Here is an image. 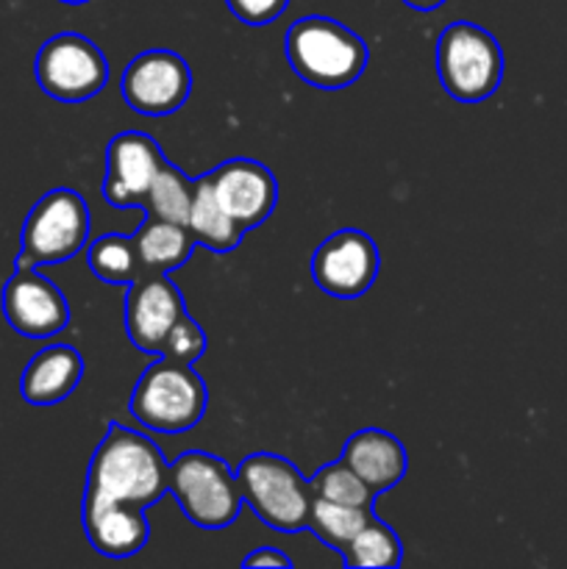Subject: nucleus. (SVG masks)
<instances>
[{"instance_id": "6ab92c4d", "label": "nucleus", "mask_w": 567, "mask_h": 569, "mask_svg": "<svg viewBox=\"0 0 567 569\" xmlns=\"http://www.w3.org/2000/svg\"><path fill=\"white\" fill-rule=\"evenodd\" d=\"M187 228L189 233H192L195 244H203V248L215 250V253H228V250L237 248L245 237V228L239 226V222L222 209L220 200H217L209 176L195 181V200L192 211H189Z\"/></svg>"}, {"instance_id": "412c9836", "label": "nucleus", "mask_w": 567, "mask_h": 569, "mask_svg": "<svg viewBox=\"0 0 567 569\" xmlns=\"http://www.w3.org/2000/svg\"><path fill=\"white\" fill-rule=\"evenodd\" d=\"M372 517H376L372 509H365V506H345L315 498L309 509V531L315 533L322 545H328L331 550L342 553V550L348 548L350 539H354Z\"/></svg>"}, {"instance_id": "aec40b11", "label": "nucleus", "mask_w": 567, "mask_h": 569, "mask_svg": "<svg viewBox=\"0 0 567 569\" xmlns=\"http://www.w3.org/2000/svg\"><path fill=\"white\" fill-rule=\"evenodd\" d=\"M87 261L94 278L111 287H128L145 272L133 237L126 233H106L94 239L87 250Z\"/></svg>"}, {"instance_id": "20e7f679", "label": "nucleus", "mask_w": 567, "mask_h": 569, "mask_svg": "<svg viewBox=\"0 0 567 569\" xmlns=\"http://www.w3.org/2000/svg\"><path fill=\"white\" fill-rule=\"evenodd\" d=\"M437 72L445 92L459 103H484L504 78V50L487 28L450 22L437 39Z\"/></svg>"}, {"instance_id": "6e6552de", "label": "nucleus", "mask_w": 567, "mask_h": 569, "mask_svg": "<svg viewBox=\"0 0 567 569\" xmlns=\"http://www.w3.org/2000/svg\"><path fill=\"white\" fill-rule=\"evenodd\" d=\"M39 89L59 103H83L109 81V61L89 37L64 31L50 37L33 61Z\"/></svg>"}, {"instance_id": "f3484780", "label": "nucleus", "mask_w": 567, "mask_h": 569, "mask_svg": "<svg viewBox=\"0 0 567 569\" xmlns=\"http://www.w3.org/2000/svg\"><path fill=\"white\" fill-rule=\"evenodd\" d=\"M81 378V353L72 345H50L26 365L20 378V395L31 406H56L76 392Z\"/></svg>"}, {"instance_id": "f257e3e1", "label": "nucleus", "mask_w": 567, "mask_h": 569, "mask_svg": "<svg viewBox=\"0 0 567 569\" xmlns=\"http://www.w3.org/2000/svg\"><path fill=\"white\" fill-rule=\"evenodd\" d=\"M87 487L150 509L170 492V465L148 437L120 422H109L89 461Z\"/></svg>"}, {"instance_id": "7ed1b4c3", "label": "nucleus", "mask_w": 567, "mask_h": 569, "mask_svg": "<svg viewBox=\"0 0 567 569\" xmlns=\"http://www.w3.org/2000/svg\"><path fill=\"white\" fill-rule=\"evenodd\" d=\"M242 503L272 531L298 533L309 528L311 495L309 481L298 467L276 453H250L237 470Z\"/></svg>"}, {"instance_id": "cd10ccee", "label": "nucleus", "mask_w": 567, "mask_h": 569, "mask_svg": "<svg viewBox=\"0 0 567 569\" xmlns=\"http://www.w3.org/2000/svg\"><path fill=\"white\" fill-rule=\"evenodd\" d=\"M404 3L409 6V9H417V11H434V9H439L445 0H404Z\"/></svg>"}, {"instance_id": "c85d7f7f", "label": "nucleus", "mask_w": 567, "mask_h": 569, "mask_svg": "<svg viewBox=\"0 0 567 569\" xmlns=\"http://www.w3.org/2000/svg\"><path fill=\"white\" fill-rule=\"evenodd\" d=\"M61 3H67V6H81V3H89V0H61Z\"/></svg>"}, {"instance_id": "f8f14e48", "label": "nucleus", "mask_w": 567, "mask_h": 569, "mask_svg": "<svg viewBox=\"0 0 567 569\" xmlns=\"http://www.w3.org/2000/svg\"><path fill=\"white\" fill-rule=\"evenodd\" d=\"M183 315L187 306L181 292L165 272H142L137 281L128 283L122 320H126L128 339L142 353L159 356L167 333Z\"/></svg>"}, {"instance_id": "393cba45", "label": "nucleus", "mask_w": 567, "mask_h": 569, "mask_svg": "<svg viewBox=\"0 0 567 569\" xmlns=\"http://www.w3.org/2000/svg\"><path fill=\"white\" fill-rule=\"evenodd\" d=\"M206 333L198 322L189 315H183L181 320L172 326V331L167 333L165 345H161L159 356L161 359L178 361V365H195L200 356L206 353Z\"/></svg>"}, {"instance_id": "1a4fd4ad", "label": "nucleus", "mask_w": 567, "mask_h": 569, "mask_svg": "<svg viewBox=\"0 0 567 569\" xmlns=\"http://www.w3.org/2000/svg\"><path fill=\"white\" fill-rule=\"evenodd\" d=\"M192 92V72L176 50L133 56L120 78V94L137 114L165 117L181 109Z\"/></svg>"}, {"instance_id": "ddd939ff", "label": "nucleus", "mask_w": 567, "mask_h": 569, "mask_svg": "<svg viewBox=\"0 0 567 569\" xmlns=\"http://www.w3.org/2000/svg\"><path fill=\"white\" fill-rule=\"evenodd\" d=\"M159 142L148 133L122 131L106 148L103 198L115 209H133L145 203L150 183L165 167Z\"/></svg>"}, {"instance_id": "9d476101", "label": "nucleus", "mask_w": 567, "mask_h": 569, "mask_svg": "<svg viewBox=\"0 0 567 569\" xmlns=\"http://www.w3.org/2000/svg\"><path fill=\"white\" fill-rule=\"evenodd\" d=\"M381 267L378 244L359 228H342L317 244L311 256V278L326 295L356 300L372 287Z\"/></svg>"}, {"instance_id": "bb28decb", "label": "nucleus", "mask_w": 567, "mask_h": 569, "mask_svg": "<svg viewBox=\"0 0 567 569\" xmlns=\"http://www.w3.org/2000/svg\"><path fill=\"white\" fill-rule=\"evenodd\" d=\"M242 567L253 569V567H292V559L287 553L276 548H259L253 553H248L242 559Z\"/></svg>"}, {"instance_id": "0eeeda50", "label": "nucleus", "mask_w": 567, "mask_h": 569, "mask_svg": "<svg viewBox=\"0 0 567 569\" xmlns=\"http://www.w3.org/2000/svg\"><path fill=\"white\" fill-rule=\"evenodd\" d=\"M89 239V206L76 189H50L33 203L22 226L14 267H42L70 261Z\"/></svg>"}, {"instance_id": "9b49d317", "label": "nucleus", "mask_w": 567, "mask_h": 569, "mask_svg": "<svg viewBox=\"0 0 567 569\" xmlns=\"http://www.w3.org/2000/svg\"><path fill=\"white\" fill-rule=\"evenodd\" d=\"M3 317L20 337L48 339L70 326V303L37 267H14L3 287Z\"/></svg>"}, {"instance_id": "a211bd4d", "label": "nucleus", "mask_w": 567, "mask_h": 569, "mask_svg": "<svg viewBox=\"0 0 567 569\" xmlns=\"http://www.w3.org/2000/svg\"><path fill=\"white\" fill-rule=\"evenodd\" d=\"M133 244H137L145 272H165L167 276V272L187 264L189 256H192L195 239L187 226L161 220V217L145 211L142 226L133 233Z\"/></svg>"}, {"instance_id": "39448f33", "label": "nucleus", "mask_w": 567, "mask_h": 569, "mask_svg": "<svg viewBox=\"0 0 567 569\" xmlns=\"http://www.w3.org/2000/svg\"><path fill=\"white\" fill-rule=\"evenodd\" d=\"M209 392L192 365L161 359L139 376L131 395L133 420L156 433H183L206 415Z\"/></svg>"}, {"instance_id": "dca6fc26", "label": "nucleus", "mask_w": 567, "mask_h": 569, "mask_svg": "<svg viewBox=\"0 0 567 569\" xmlns=\"http://www.w3.org/2000/svg\"><path fill=\"white\" fill-rule=\"evenodd\" d=\"M339 459H342L376 495L398 487V483L404 481L406 470H409V459H406V448L400 445V439L381 431V428L356 431L354 437L345 442Z\"/></svg>"}, {"instance_id": "b1692460", "label": "nucleus", "mask_w": 567, "mask_h": 569, "mask_svg": "<svg viewBox=\"0 0 567 569\" xmlns=\"http://www.w3.org/2000/svg\"><path fill=\"white\" fill-rule=\"evenodd\" d=\"M309 487L315 498L331 500V503L365 506V509H372V500H376V492H372V489L367 487L342 459L334 461V465L320 467V470L309 478Z\"/></svg>"}, {"instance_id": "f03ea898", "label": "nucleus", "mask_w": 567, "mask_h": 569, "mask_svg": "<svg viewBox=\"0 0 567 569\" xmlns=\"http://www.w3.org/2000/svg\"><path fill=\"white\" fill-rule=\"evenodd\" d=\"M287 59L309 87L345 89L365 72L367 44L331 17H304L287 31Z\"/></svg>"}, {"instance_id": "a878e982", "label": "nucleus", "mask_w": 567, "mask_h": 569, "mask_svg": "<svg viewBox=\"0 0 567 569\" xmlns=\"http://www.w3.org/2000/svg\"><path fill=\"white\" fill-rule=\"evenodd\" d=\"M228 11L245 26H270L287 11L289 0H226Z\"/></svg>"}, {"instance_id": "4468645a", "label": "nucleus", "mask_w": 567, "mask_h": 569, "mask_svg": "<svg viewBox=\"0 0 567 569\" xmlns=\"http://www.w3.org/2000/svg\"><path fill=\"white\" fill-rule=\"evenodd\" d=\"M145 511V506L109 498L94 487L83 489V533L106 559H131L148 545L150 526Z\"/></svg>"}, {"instance_id": "5701e85b", "label": "nucleus", "mask_w": 567, "mask_h": 569, "mask_svg": "<svg viewBox=\"0 0 567 569\" xmlns=\"http://www.w3.org/2000/svg\"><path fill=\"white\" fill-rule=\"evenodd\" d=\"M339 556H342L345 567H400L404 545H400L398 533L392 528L384 526L378 517H372Z\"/></svg>"}, {"instance_id": "423d86ee", "label": "nucleus", "mask_w": 567, "mask_h": 569, "mask_svg": "<svg viewBox=\"0 0 567 569\" xmlns=\"http://www.w3.org/2000/svg\"><path fill=\"white\" fill-rule=\"evenodd\" d=\"M170 492L192 526L222 531L242 511L237 476L217 456L187 450L170 465Z\"/></svg>"}, {"instance_id": "4be33fe9", "label": "nucleus", "mask_w": 567, "mask_h": 569, "mask_svg": "<svg viewBox=\"0 0 567 569\" xmlns=\"http://www.w3.org/2000/svg\"><path fill=\"white\" fill-rule=\"evenodd\" d=\"M195 200V181H189L176 164L165 161V167L159 170V176L150 183L148 194H145L142 209L148 214L161 217V220L178 222V226H187L189 211H192Z\"/></svg>"}, {"instance_id": "2eb2a0df", "label": "nucleus", "mask_w": 567, "mask_h": 569, "mask_svg": "<svg viewBox=\"0 0 567 569\" xmlns=\"http://www.w3.org/2000/svg\"><path fill=\"white\" fill-rule=\"evenodd\" d=\"M209 181L222 209L245 231L261 226L278 203L276 176L261 161L228 159L209 172Z\"/></svg>"}]
</instances>
